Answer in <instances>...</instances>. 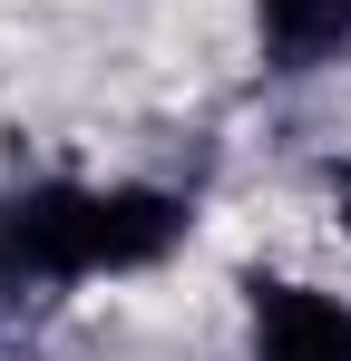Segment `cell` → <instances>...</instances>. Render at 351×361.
<instances>
[{
  "label": "cell",
  "instance_id": "6da1fadb",
  "mask_svg": "<svg viewBox=\"0 0 351 361\" xmlns=\"http://www.w3.org/2000/svg\"><path fill=\"white\" fill-rule=\"evenodd\" d=\"M185 195L166 185H68L30 176L0 195V302L58 293L88 274H147L185 244Z\"/></svg>",
  "mask_w": 351,
  "mask_h": 361
},
{
  "label": "cell",
  "instance_id": "7a4b0ae2",
  "mask_svg": "<svg viewBox=\"0 0 351 361\" xmlns=\"http://www.w3.org/2000/svg\"><path fill=\"white\" fill-rule=\"evenodd\" d=\"M244 302H254V361H351V302L342 293L254 274Z\"/></svg>",
  "mask_w": 351,
  "mask_h": 361
},
{
  "label": "cell",
  "instance_id": "3957f363",
  "mask_svg": "<svg viewBox=\"0 0 351 361\" xmlns=\"http://www.w3.org/2000/svg\"><path fill=\"white\" fill-rule=\"evenodd\" d=\"M254 30H264V68L312 78L351 49V0H254Z\"/></svg>",
  "mask_w": 351,
  "mask_h": 361
},
{
  "label": "cell",
  "instance_id": "277c9868",
  "mask_svg": "<svg viewBox=\"0 0 351 361\" xmlns=\"http://www.w3.org/2000/svg\"><path fill=\"white\" fill-rule=\"evenodd\" d=\"M332 205H342V225H351V166H342V176H332Z\"/></svg>",
  "mask_w": 351,
  "mask_h": 361
}]
</instances>
